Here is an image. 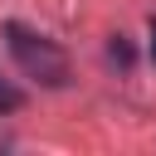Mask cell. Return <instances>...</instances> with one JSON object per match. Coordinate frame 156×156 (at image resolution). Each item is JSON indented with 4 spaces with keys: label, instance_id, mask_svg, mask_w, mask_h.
<instances>
[{
    "label": "cell",
    "instance_id": "obj_1",
    "mask_svg": "<svg viewBox=\"0 0 156 156\" xmlns=\"http://www.w3.org/2000/svg\"><path fill=\"white\" fill-rule=\"evenodd\" d=\"M5 39H10L15 63H20L29 78H39V83H49V88H63V83H68V58H63L58 44L29 34L24 24H5Z\"/></svg>",
    "mask_w": 156,
    "mask_h": 156
},
{
    "label": "cell",
    "instance_id": "obj_2",
    "mask_svg": "<svg viewBox=\"0 0 156 156\" xmlns=\"http://www.w3.org/2000/svg\"><path fill=\"white\" fill-rule=\"evenodd\" d=\"M112 58H117V63H132V49H127V39H122V34L112 39Z\"/></svg>",
    "mask_w": 156,
    "mask_h": 156
},
{
    "label": "cell",
    "instance_id": "obj_3",
    "mask_svg": "<svg viewBox=\"0 0 156 156\" xmlns=\"http://www.w3.org/2000/svg\"><path fill=\"white\" fill-rule=\"evenodd\" d=\"M10 107H20V93H15V88H5V83H0V112H10Z\"/></svg>",
    "mask_w": 156,
    "mask_h": 156
},
{
    "label": "cell",
    "instance_id": "obj_4",
    "mask_svg": "<svg viewBox=\"0 0 156 156\" xmlns=\"http://www.w3.org/2000/svg\"><path fill=\"white\" fill-rule=\"evenodd\" d=\"M151 58H156V20H151Z\"/></svg>",
    "mask_w": 156,
    "mask_h": 156
}]
</instances>
